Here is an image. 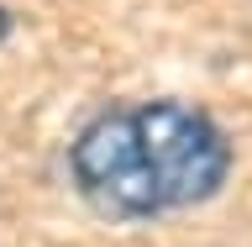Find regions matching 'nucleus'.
<instances>
[{
  "mask_svg": "<svg viewBox=\"0 0 252 247\" xmlns=\"http://www.w3.org/2000/svg\"><path fill=\"white\" fill-rule=\"evenodd\" d=\"M236 174V142L194 100H126L74 132L68 184L94 221L153 226L220 200Z\"/></svg>",
  "mask_w": 252,
  "mask_h": 247,
  "instance_id": "f257e3e1",
  "label": "nucleus"
},
{
  "mask_svg": "<svg viewBox=\"0 0 252 247\" xmlns=\"http://www.w3.org/2000/svg\"><path fill=\"white\" fill-rule=\"evenodd\" d=\"M11 32H16V16H11V5H5V0H0V47L11 42Z\"/></svg>",
  "mask_w": 252,
  "mask_h": 247,
  "instance_id": "f03ea898",
  "label": "nucleus"
}]
</instances>
